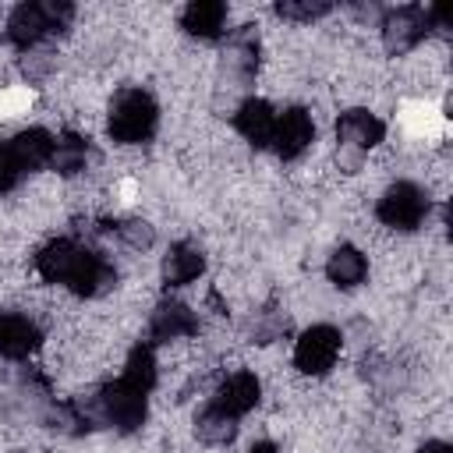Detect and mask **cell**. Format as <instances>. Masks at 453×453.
<instances>
[{
    "label": "cell",
    "instance_id": "1",
    "mask_svg": "<svg viewBox=\"0 0 453 453\" xmlns=\"http://www.w3.org/2000/svg\"><path fill=\"white\" fill-rule=\"evenodd\" d=\"M35 273L46 283H60L78 297H103L106 290L117 287L113 262L71 237H57L42 244L35 255Z\"/></svg>",
    "mask_w": 453,
    "mask_h": 453
},
{
    "label": "cell",
    "instance_id": "2",
    "mask_svg": "<svg viewBox=\"0 0 453 453\" xmlns=\"http://www.w3.org/2000/svg\"><path fill=\"white\" fill-rule=\"evenodd\" d=\"M81 407L88 411L92 425L103 421V425L117 428L120 435H131V432H138V428L145 425V418H149V393L127 386L124 379H113V382L99 386Z\"/></svg>",
    "mask_w": 453,
    "mask_h": 453
},
{
    "label": "cell",
    "instance_id": "3",
    "mask_svg": "<svg viewBox=\"0 0 453 453\" xmlns=\"http://www.w3.org/2000/svg\"><path fill=\"white\" fill-rule=\"evenodd\" d=\"M74 18V7L67 0H28V4H18L7 18V42L18 46V50H32L39 46L42 39L64 32Z\"/></svg>",
    "mask_w": 453,
    "mask_h": 453
},
{
    "label": "cell",
    "instance_id": "4",
    "mask_svg": "<svg viewBox=\"0 0 453 453\" xmlns=\"http://www.w3.org/2000/svg\"><path fill=\"white\" fill-rule=\"evenodd\" d=\"M53 134L46 127H25L14 138L0 142V191H14L25 173L50 166Z\"/></svg>",
    "mask_w": 453,
    "mask_h": 453
},
{
    "label": "cell",
    "instance_id": "5",
    "mask_svg": "<svg viewBox=\"0 0 453 453\" xmlns=\"http://www.w3.org/2000/svg\"><path fill=\"white\" fill-rule=\"evenodd\" d=\"M110 138L120 145H142L159 127V106L145 88H124L110 103Z\"/></svg>",
    "mask_w": 453,
    "mask_h": 453
},
{
    "label": "cell",
    "instance_id": "6",
    "mask_svg": "<svg viewBox=\"0 0 453 453\" xmlns=\"http://www.w3.org/2000/svg\"><path fill=\"white\" fill-rule=\"evenodd\" d=\"M386 138V124L368 110H347L336 120V159L347 173L361 166V159Z\"/></svg>",
    "mask_w": 453,
    "mask_h": 453
},
{
    "label": "cell",
    "instance_id": "7",
    "mask_svg": "<svg viewBox=\"0 0 453 453\" xmlns=\"http://www.w3.org/2000/svg\"><path fill=\"white\" fill-rule=\"evenodd\" d=\"M428 209H432V202H428V195L414 180H396V184H389L382 191V198L375 205V216H379L382 226L411 234V230H418L425 223Z\"/></svg>",
    "mask_w": 453,
    "mask_h": 453
},
{
    "label": "cell",
    "instance_id": "8",
    "mask_svg": "<svg viewBox=\"0 0 453 453\" xmlns=\"http://www.w3.org/2000/svg\"><path fill=\"white\" fill-rule=\"evenodd\" d=\"M340 329L329 322L308 326L294 343V368L301 375H326L340 357Z\"/></svg>",
    "mask_w": 453,
    "mask_h": 453
},
{
    "label": "cell",
    "instance_id": "9",
    "mask_svg": "<svg viewBox=\"0 0 453 453\" xmlns=\"http://www.w3.org/2000/svg\"><path fill=\"white\" fill-rule=\"evenodd\" d=\"M382 28V46L400 57V53H411L421 39H428V18H425V7L418 4H400V7H389L379 21Z\"/></svg>",
    "mask_w": 453,
    "mask_h": 453
},
{
    "label": "cell",
    "instance_id": "10",
    "mask_svg": "<svg viewBox=\"0 0 453 453\" xmlns=\"http://www.w3.org/2000/svg\"><path fill=\"white\" fill-rule=\"evenodd\" d=\"M315 142V124L304 106H290L276 113V131H273V149L280 159H297L308 145Z\"/></svg>",
    "mask_w": 453,
    "mask_h": 453
},
{
    "label": "cell",
    "instance_id": "11",
    "mask_svg": "<svg viewBox=\"0 0 453 453\" xmlns=\"http://www.w3.org/2000/svg\"><path fill=\"white\" fill-rule=\"evenodd\" d=\"M198 333V315L184 304V301H173V297H163L149 319V340L152 343H166V340H177V336H195Z\"/></svg>",
    "mask_w": 453,
    "mask_h": 453
},
{
    "label": "cell",
    "instance_id": "12",
    "mask_svg": "<svg viewBox=\"0 0 453 453\" xmlns=\"http://www.w3.org/2000/svg\"><path fill=\"white\" fill-rule=\"evenodd\" d=\"M262 400V382L255 372H234L219 382L216 396H212V407L226 411L230 418H244L248 411H255Z\"/></svg>",
    "mask_w": 453,
    "mask_h": 453
},
{
    "label": "cell",
    "instance_id": "13",
    "mask_svg": "<svg viewBox=\"0 0 453 453\" xmlns=\"http://www.w3.org/2000/svg\"><path fill=\"white\" fill-rule=\"evenodd\" d=\"M42 343V329L18 311H0V357L25 361Z\"/></svg>",
    "mask_w": 453,
    "mask_h": 453
},
{
    "label": "cell",
    "instance_id": "14",
    "mask_svg": "<svg viewBox=\"0 0 453 453\" xmlns=\"http://www.w3.org/2000/svg\"><path fill=\"white\" fill-rule=\"evenodd\" d=\"M234 127L237 134H244L255 149H269L273 145V131H276V110L258 99V96H248L237 110H234Z\"/></svg>",
    "mask_w": 453,
    "mask_h": 453
},
{
    "label": "cell",
    "instance_id": "15",
    "mask_svg": "<svg viewBox=\"0 0 453 453\" xmlns=\"http://www.w3.org/2000/svg\"><path fill=\"white\" fill-rule=\"evenodd\" d=\"M205 273V251L195 241H177L163 258V287H188Z\"/></svg>",
    "mask_w": 453,
    "mask_h": 453
},
{
    "label": "cell",
    "instance_id": "16",
    "mask_svg": "<svg viewBox=\"0 0 453 453\" xmlns=\"http://www.w3.org/2000/svg\"><path fill=\"white\" fill-rule=\"evenodd\" d=\"M226 4L223 0H191L180 11V28L195 39H219L226 28Z\"/></svg>",
    "mask_w": 453,
    "mask_h": 453
},
{
    "label": "cell",
    "instance_id": "17",
    "mask_svg": "<svg viewBox=\"0 0 453 453\" xmlns=\"http://www.w3.org/2000/svg\"><path fill=\"white\" fill-rule=\"evenodd\" d=\"M326 276H329L333 287L354 290V287L365 283V276H368V258L361 255V248L340 244V248L329 255V262H326Z\"/></svg>",
    "mask_w": 453,
    "mask_h": 453
},
{
    "label": "cell",
    "instance_id": "18",
    "mask_svg": "<svg viewBox=\"0 0 453 453\" xmlns=\"http://www.w3.org/2000/svg\"><path fill=\"white\" fill-rule=\"evenodd\" d=\"M226 67L241 81L255 78V71H258V32H255V25H241L230 35V42H226Z\"/></svg>",
    "mask_w": 453,
    "mask_h": 453
},
{
    "label": "cell",
    "instance_id": "19",
    "mask_svg": "<svg viewBox=\"0 0 453 453\" xmlns=\"http://www.w3.org/2000/svg\"><path fill=\"white\" fill-rule=\"evenodd\" d=\"M88 163V138L74 134V131H64L53 138V156H50V166L64 177H74L81 173Z\"/></svg>",
    "mask_w": 453,
    "mask_h": 453
},
{
    "label": "cell",
    "instance_id": "20",
    "mask_svg": "<svg viewBox=\"0 0 453 453\" xmlns=\"http://www.w3.org/2000/svg\"><path fill=\"white\" fill-rule=\"evenodd\" d=\"M195 435H198V442H205V446H230L234 439H237V418H230L226 411H219V407H205L198 418H195Z\"/></svg>",
    "mask_w": 453,
    "mask_h": 453
},
{
    "label": "cell",
    "instance_id": "21",
    "mask_svg": "<svg viewBox=\"0 0 453 453\" xmlns=\"http://www.w3.org/2000/svg\"><path fill=\"white\" fill-rule=\"evenodd\" d=\"M120 379H124L127 386L142 389V393H152V386H156V379H159L152 343H134V347H131V354H127V361H124Z\"/></svg>",
    "mask_w": 453,
    "mask_h": 453
},
{
    "label": "cell",
    "instance_id": "22",
    "mask_svg": "<svg viewBox=\"0 0 453 453\" xmlns=\"http://www.w3.org/2000/svg\"><path fill=\"white\" fill-rule=\"evenodd\" d=\"M329 11H333L329 0H280L276 4V14L287 21H315V18H326Z\"/></svg>",
    "mask_w": 453,
    "mask_h": 453
},
{
    "label": "cell",
    "instance_id": "23",
    "mask_svg": "<svg viewBox=\"0 0 453 453\" xmlns=\"http://www.w3.org/2000/svg\"><path fill=\"white\" fill-rule=\"evenodd\" d=\"M110 230H117V237L131 248H152V241H156V230L145 219H124V223H113Z\"/></svg>",
    "mask_w": 453,
    "mask_h": 453
},
{
    "label": "cell",
    "instance_id": "24",
    "mask_svg": "<svg viewBox=\"0 0 453 453\" xmlns=\"http://www.w3.org/2000/svg\"><path fill=\"white\" fill-rule=\"evenodd\" d=\"M283 329H287V319H283V315H276V311H262V315L255 319V326H251V336H255L258 343H273Z\"/></svg>",
    "mask_w": 453,
    "mask_h": 453
},
{
    "label": "cell",
    "instance_id": "25",
    "mask_svg": "<svg viewBox=\"0 0 453 453\" xmlns=\"http://www.w3.org/2000/svg\"><path fill=\"white\" fill-rule=\"evenodd\" d=\"M418 453H453V446H449V442H442V439H428Z\"/></svg>",
    "mask_w": 453,
    "mask_h": 453
},
{
    "label": "cell",
    "instance_id": "26",
    "mask_svg": "<svg viewBox=\"0 0 453 453\" xmlns=\"http://www.w3.org/2000/svg\"><path fill=\"white\" fill-rule=\"evenodd\" d=\"M248 453H276V446H273V442H255Z\"/></svg>",
    "mask_w": 453,
    "mask_h": 453
}]
</instances>
